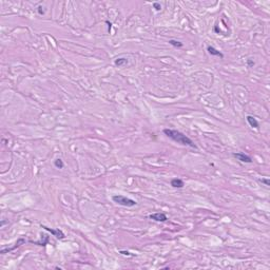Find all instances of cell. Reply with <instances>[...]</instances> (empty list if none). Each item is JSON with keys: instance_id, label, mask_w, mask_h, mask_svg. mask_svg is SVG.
<instances>
[{"instance_id": "obj_1", "label": "cell", "mask_w": 270, "mask_h": 270, "mask_svg": "<svg viewBox=\"0 0 270 270\" xmlns=\"http://www.w3.org/2000/svg\"><path fill=\"white\" fill-rule=\"evenodd\" d=\"M164 134L167 135L169 138H171L172 141H176V143H180L184 146H189L191 148L197 149V146L194 143V141L191 138H189L188 136H186L185 134H182V132L177 131V130H172V129H164Z\"/></svg>"}, {"instance_id": "obj_2", "label": "cell", "mask_w": 270, "mask_h": 270, "mask_svg": "<svg viewBox=\"0 0 270 270\" xmlns=\"http://www.w3.org/2000/svg\"><path fill=\"white\" fill-rule=\"evenodd\" d=\"M114 203L118 204L120 206H124V207H134L136 206L137 203L134 199H129L127 196H124V195H114L112 197Z\"/></svg>"}, {"instance_id": "obj_3", "label": "cell", "mask_w": 270, "mask_h": 270, "mask_svg": "<svg viewBox=\"0 0 270 270\" xmlns=\"http://www.w3.org/2000/svg\"><path fill=\"white\" fill-rule=\"evenodd\" d=\"M41 228H43L44 230L49 231V232L51 233V234H53L54 236H55L56 238H58V240H63V238H65V233L63 232L61 230H59V229H53V228H49V227L44 226V225H41Z\"/></svg>"}, {"instance_id": "obj_4", "label": "cell", "mask_w": 270, "mask_h": 270, "mask_svg": "<svg viewBox=\"0 0 270 270\" xmlns=\"http://www.w3.org/2000/svg\"><path fill=\"white\" fill-rule=\"evenodd\" d=\"M26 243V240L24 238H18L17 240V242L15 243V245L13 246V247H7V248H2L1 249V251H0V253L1 254H5V253H7V252H11V251H13V250H15L16 248H18V247H20L21 245H23Z\"/></svg>"}, {"instance_id": "obj_5", "label": "cell", "mask_w": 270, "mask_h": 270, "mask_svg": "<svg viewBox=\"0 0 270 270\" xmlns=\"http://www.w3.org/2000/svg\"><path fill=\"white\" fill-rule=\"evenodd\" d=\"M149 219H153V221H155V222L164 223V222H167L168 217H167V215L165 214L164 212H156V213H153V214L149 215Z\"/></svg>"}, {"instance_id": "obj_6", "label": "cell", "mask_w": 270, "mask_h": 270, "mask_svg": "<svg viewBox=\"0 0 270 270\" xmlns=\"http://www.w3.org/2000/svg\"><path fill=\"white\" fill-rule=\"evenodd\" d=\"M233 156L235 157V158H238L240 162L247 163V164H250V163H252V158H251V157H250L249 155L245 154V153H242V152L233 153Z\"/></svg>"}, {"instance_id": "obj_7", "label": "cell", "mask_w": 270, "mask_h": 270, "mask_svg": "<svg viewBox=\"0 0 270 270\" xmlns=\"http://www.w3.org/2000/svg\"><path fill=\"white\" fill-rule=\"evenodd\" d=\"M207 51H208V53L210 54V55H212V56H217V57H219V58L224 57V54H223L222 52L219 51V50H216V49L213 48V46H208Z\"/></svg>"}, {"instance_id": "obj_8", "label": "cell", "mask_w": 270, "mask_h": 270, "mask_svg": "<svg viewBox=\"0 0 270 270\" xmlns=\"http://www.w3.org/2000/svg\"><path fill=\"white\" fill-rule=\"evenodd\" d=\"M170 184L173 188H182L185 186V182H182L180 178H172Z\"/></svg>"}, {"instance_id": "obj_9", "label": "cell", "mask_w": 270, "mask_h": 270, "mask_svg": "<svg viewBox=\"0 0 270 270\" xmlns=\"http://www.w3.org/2000/svg\"><path fill=\"white\" fill-rule=\"evenodd\" d=\"M246 119H247L250 127L254 128V129H257V128H259V122H257V120H256L255 117H253V116H251V115H248L247 117H246Z\"/></svg>"}, {"instance_id": "obj_10", "label": "cell", "mask_w": 270, "mask_h": 270, "mask_svg": "<svg viewBox=\"0 0 270 270\" xmlns=\"http://www.w3.org/2000/svg\"><path fill=\"white\" fill-rule=\"evenodd\" d=\"M50 238H49L48 235H43V240H42V236H41V240L37 241V242H34V241H30L31 244H34V245H38V246H46V244L49 243Z\"/></svg>"}, {"instance_id": "obj_11", "label": "cell", "mask_w": 270, "mask_h": 270, "mask_svg": "<svg viewBox=\"0 0 270 270\" xmlns=\"http://www.w3.org/2000/svg\"><path fill=\"white\" fill-rule=\"evenodd\" d=\"M114 63H115V65H117V67H121V65H127L128 59H126V58H117V59H115Z\"/></svg>"}, {"instance_id": "obj_12", "label": "cell", "mask_w": 270, "mask_h": 270, "mask_svg": "<svg viewBox=\"0 0 270 270\" xmlns=\"http://www.w3.org/2000/svg\"><path fill=\"white\" fill-rule=\"evenodd\" d=\"M169 44H171V46H174V48H182V42L178 41V40H175V39L169 40Z\"/></svg>"}, {"instance_id": "obj_13", "label": "cell", "mask_w": 270, "mask_h": 270, "mask_svg": "<svg viewBox=\"0 0 270 270\" xmlns=\"http://www.w3.org/2000/svg\"><path fill=\"white\" fill-rule=\"evenodd\" d=\"M54 166H55L57 169H63V167H65V164H63V162L61 160V159L58 158V159H56L55 162H54Z\"/></svg>"}, {"instance_id": "obj_14", "label": "cell", "mask_w": 270, "mask_h": 270, "mask_svg": "<svg viewBox=\"0 0 270 270\" xmlns=\"http://www.w3.org/2000/svg\"><path fill=\"white\" fill-rule=\"evenodd\" d=\"M153 7H154L156 11H160V10H162V5H160V3H157V2L153 3Z\"/></svg>"}, {"instance_id": "obj_15", "label": "cell", "mask_w": 270, "mask_h": 270, "mask_svg": "<svg viewBox=\"0 0 270 270\" xmlns=\"http://www.w3.org/2000/svg\"><path fill=\"white\" fill-rule=\"evenodd\" d=\"M260 182H263V184H265L266 186H269L270 185V182L268 178H262V180H260Z\"/></svg>"}, {"instance_id": "obj_16", "label": "cell", "mask_w": 270, "mask_h": 270, "mask_svg": "<svg viewBox=\"0 0 270 270\" xmlns=\"http://www.w3.org/2000/svg\"><path fill=\"white\" fill-rule=\"evenodd\" d=\"M247 65H248V67H249V68L250 67H253V65H254V61H252L251 59H248L247 60Z\"/></svg>"}, {"instance_id": "obj_17", "label": "cell", "mask_w": 270, "mask_h": 270, "mask_svg": "<svg viewBox=\"0 0 270 270\" xmlns=\"http://www.w3.org/2000/svg\"><path fill=\"white\" fill-rule=\"evenodd\" d=\"M120 253L124 254V255H131L129 251H124V250H121V251H120Z\"/></svg>"}, {"instance_id": "obj_18", "label": "cell", "mask_w": 270, "mask_h": 270, "mask_svg": "<svg viewBox=\"0 0 270 270\" xmlns=\"http://www.w3.org/2000/svg\"><path fill=\"white\" fill-rule=\"evenodd\" d=\"M41 9H42L41 7H38V13H39L40 15L44 14V11H43V10H41Z\"/></svg>"}, {"instance_id": "obj_19", "label": "cell", "mask_w": 270, "mask_h": 270, "mask_svg": "<svg viewBox=\"0 0 270 270\" xmlns=\"http://www.w3.org/2000/svg\"><path fill=\"white\" fill-rule=\"evenodd\" d=\"M106 23L108 24V28H109V32L111 31V28H112V23L111 22H109V21H106Z\"/></svg>"}]
</instances>
